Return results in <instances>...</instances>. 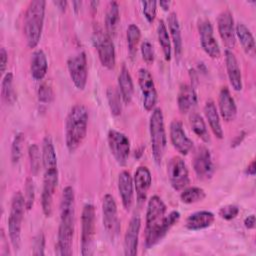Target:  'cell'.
I'll return each instance as SVG.
<instances>
[{"mask_svg":"<svg viewBox=\"0 0 256 256\" xmlns=\"http://www.w3.org/2000/svg\"><path fill=\"white\" fill-rule=\"evenodd\" d=\"M118 191L121 197L122 205L125 210H130L134 198V184L133 177L126 170L119 173L118 176Z\"/></svg>","mask_w":256,"mask_h":256,"instance_id":"obj_21","label":"cell"},{"mask_svg":"<svg viewBox=\"0 0 256 256\" xmlns=\"http://www.w3.org/2000/svg\"><path fill=\"white\" fill-rule=\"evenodd\" d=\"M149 133L154 162L157 165H161L167 146V137L164 116L160 108H154L152 110L149 120Z\"/></svg>","mask_w":256,"mask_h":256,"instance_id":"obj_5","label":"cell"},{"mask_svg":"<svg viewBox=\"0 0 256 256\" xmlns=\"http://www.w3.org/2000/svg\"><path fill=\"white\" fill-rule=\"evenodd\" d=\"M142 12L148 23H153L156 17L157 12V2L154 0L151 1H141Z\"/></svg>","mask_w":256,"mask_h":256,"instance_id":"obj_42","label":"cell"},{"mask_svg":"<svg viewBox=\"0 0 256 256\" xmlns=\"http://www.w3.org/2000/svg\"><path fill=\"white\" fill-rule=\"evenodd\" d=\"M167 174L172 188L176 191L183 190L190 182L188 168L180 156H173L169 160L167 165Z\"/></svg>","mask_w":256,"mask_h":256,"instance_id":"obj_11","label":"cell"},{"mask_svg":"<svg viewBox=\"0 0 256 256\" xmlns=\"http://www.w3.org/2000/svg\"><path fill=\"white\" fill-rule=\"evenodd\" d=\"M244 226L247 229H253L255 227V215L251 214L244 219Z\"/></svg>","mask_w":256,"mask_h":256,"instance_id":"obj_48","label":"cell"},{"mask_svg":"<svg viewBox=\"0 0 256 256\" xmlns=\"http://www.w3.org/2000/svg\"><path fill=\"white\" fill-rule=\"evenodd\" d=\"M138 84L143 97V107L147 111H152L157 103V91L153 77L146 68L139 69Z\"/></svg>","mask_w":256,"mask_h":256,"instance_id":"obj_15","label":"cell"},{"mask_svg":"<svg viewBox=\"0 0 256 256\" xmlns=\"http://www.w3.org/2000/svg\"><path fill=\"white\" fill-rule=\"evenodd\" d=\"M108 146L114 159L120 166L127 164L130 154V141L128 137L117 130L111 129L107 134Z\"/></svg>","mask_w":256,"mask_h":256,"instance_id":"obj_9","label":"cell"},{"mask_svg":"<svg viewBox=\"0 0 256 256\" xmlns=\"http://www.w3.org/2000/svg\"><path fill=\"white\" fill-rule=\"evenodd\" d=\"M167 23H168V29L171 36V42L173 44L175 56L177 58H180L183 51V41H182L180 23H179L177 14L175 12H170L167 18Z\"/></svg>","mask_w":256,"mask_h":256,"instance_id":"obj_27","label":"cell"},{"mask_svg":"<svg viewBox=\"0 0 256 256\" xmlns=\"http://www.w3.org/2000/svg\"><path fill=\"white\" fill-rule=\"evenodd\" d=\"M177 104L181 113H188L196 106L197 94L193 86L185 83L180 85L177 96Z\"/></svg>","mask_w":256,"mask_h":256,"instance_id":"obj_25","label":"cell"},{"mask_svg":"<svg viewBox=\"0 0 256 256\" xmlns=\"http://www.w3.org/2000/svg\"><path fill=\"white\" fill-rule=\"evenodd\" d=\"M88 118V110L82 104L74 105L68 112L65 122V143L70 153H74L85 139Z\"/></svg>","mask_w":256,"mask_h":256,"instance_id":"obj_3","label":"cell"},{"mask_svg":"<svg viewBox=\"0 0 256 256\" xmlns=\"http://www.w3.org/2000/svg\"><path fill=\"white\" fill-rule=\"evenodd\" d=\"M95 240V208L87 203L81 214V254L90 256L94 253Z\"/></svg>","mask_w":256,"mask_h":256,"instance_id":"obj_8","label":"cell"},{"mask_svg":"<svg viewBox=\"0 0 256 256\" xmlns=\"http://www.w3.org/2000/svg\"><path fill=\"white\" fill-rule=\"evenodd\" d=\"M215 220V216L212 212L207 210H201L190 214L187 219L185 226L191 231H198L210 227Z\"/></svg>","mask_w":256,"mask_h":256,"instance_id":"obj_24","label":"cell"},{"mask_svg":"<svg viewBox=\"0 0 256 256\" xmlns=\"http://www.w3.org/2000/svg\"><path fill=\"white\" fill-rule=\"evenodd\" d=\"M99 1H91L90 2V6H91V10L93 11V13H95L96 12V10H97V6L99 5Z\"/></svg>","mask_w":256,"mask_h":256,"instance_id":"obj_53","label":"cell"},{"mask_svg":"<svg viewBox=\"0 0 256 256\" xmlns=\"http://www.w3.org/2000/svg\"><path fill=\"white\" fill-rule=\"evenodd\" d=\"M190 125L193 130V132L204 142L209 143L210 142V135L207 129V126L205 124V121L203 120L202 116H200L197 113H192L190 116Z\"/></svg>","mask_w":256,"mask_h":256,"instance_id":"obj_34","label":"cell"},{"mask_svg":"<svg viewBox=\"0 0 256 256\" xmlns=\"http://www.w3.org/2000/svg\"><path fill=\"white\" fill-rule=\"evenodd\" d=\"M170 140L173 147L181 155H187L193 148V141L186 135L183 125L179 120H173L170 123Z\"/></svg>","mask_w":256,"mask_h":256,"instance_id":"obj_18","label":"cell"},{"mask_svg":"<svg viewBox=\"0 0 256 256\" xmlns=\"http://www.w3.org/2000/svg\"><path fill=\"white\" fill-rule=\"evenodd\" d=\"M217 27L219 35L227 49L231 50L234 48L236 44L235 26L233 15L229 10H224L219 14L217 18Z\"/></svg>","mask_w":256,"mask_h":256,"instance_id":"obj_17","label":"cell"},{"mask_svg":"<svg viewBox=\"0 0 256 256\" xmlns=\"http://www.w3.org/2000/svg\"><path fill=\"white\" fill-rule=\"evenodd\" d=\"M140 49H141V55H142L143 60L147 64H152L154 62V58H155L153 45L148 40H144L141 43Z\"/></svg>","mask_w":256,"mask_h":256,"instance_id":"obj_44","label":"cell"},{"mask_svg":"<svg viewBox=\"0 0 256 256\" xmlns=\"http://www.w3.org/2000/svg\"><path fill=\"white\" fill-rule=\"evenodd\" d=\"M193 168L199 179L208 180L212 178L215 168L208 148L204 146L198 147L193 159Z\"/></svg>","mask_w":256,"mask_h":256,"instance_id":"obj_16","label":"cell"},{"mask_svg":"<svg viewBox=\"0 0 256 256\" xmlns=\"http://www.w3.org/2000/svg\"><path fill=\"white\" fill-rule=\"evenodd\" d=\"M204 114L208 121V124L213 132V134L218 138H223V129L220 122V116L217 110V107L213 100H207L204 105Z\"/></svg>","mask_w":256,"mask_h":256,"instance_id":"obj_28","label":"cell"},{"mask_svg":"<svg viewBox=\"0 0 256 256\" xmlns=\"http://www.w3.org/2000/svg\"><path fill=\"white\" fill-rule=\"evenodd\" d=\"M166 211L167 207L159 196L153 195L150 197L146 209L144 240L146 249H151L159 243L174 224L179 221L180 213L178 211H171L168 215H166Z\"/></svg>","mask_w":256,"mask_h":256,"instance_id":"obj_1","label":"cell"},{"mask_svg":"<svg viewBox=\"0 0 256 256\" xmlns=\"http://www.w3.org/2000/svg\"><path fill=\"white\" fill-rule=\"evenodd\" d=\"M28 155L31 171L34 175H37L40 170V165L42 163V153H40V149L37 144H31L29 146Z\"/></svg>","mask_w":256,"mask_h":256,"instance_id":"obj_39","label":"cell"},{"mask_svg":"<svg viewBox=\"0 0 256 256\" xmlns=\"http://www.w3.org/2000/svg\"><path fill=\"white\" fill-rule=\"evenodd\" d=\"M53 4L62 12H64L66 10V7H67V4L68 2L66 0H56V1H53Z\"/></svg>","mask_w":256,"mask_h":256,"instance_id":"obj_51","label":"cell"},{"mask_svg":"<svg viewBox=\"0 0 256 256\" xmlns=\"http://www.w3.org/2000/svg\"><path fill=\"white\" fill-rule=\"evenodd\" d=\"M67 68L74 86L83 90L88 78V64L85 52H79L67 60Z\"/></svg>","mask_w":256,"mask_h":256,"instance_id":"obj_10","label":"cell"},{"mask_svg":"<svg viewBox=\"0 0 256 256\" xmlns=\"http://www.w3.org/2000/svg\"><path fill=\"white\" fill-rule=\"evenodd\" d=\"M103 226L107 234L114 238L120 231V222L118 219L117 205L114 197L111 194H106L102 201Z\"/></svg>","mask_w":256,"mask_h":256,"instance_id":"obj_14","label":"cell"},{"mask_svg":"<svg viewBox=\"0 0 256 256\" xmlns=\"http://www.w3.org/2000/svg\"><path fill=\"white\" fill-rule=\"evenodd\" d=\"M46 2L44 0H33L29 3L24 16V34L27 45L35 48L42 35Z\"/></svg>","mask_w":256,"mask_h":256,"instance_id":"obj_4","label":"cell"},{"mask_svg":"<svg viewBox=\"0 0 256 256\" xmlns=\"http://www.w3.org/2000/svg\"><path fill=\"white\" fill-rule=\"evenodd\" d=\"M42 165L44 170L57 167V156L53 141L50 136H46L42 143Z\"/></svg>","mask_w":256,"mask_h":256,"instance_id":"obj_32","label":"cell"},{"mask_svg":"<svg viewBox=\"0 0 256 256\" xmlns=\"http://www.w3.org/2000/svg\"><path fill=\"white\" fill-rule=\"evenodd\" d=\"M158 4L160 5V7H161V8H163V10L167 11V10L169 9V7H170L171 2H170V1H159V2H158Z\"/></svg>","mask_w":256,"mask_h":256,"instance_id":"obj_52","label":"cell"},{"mask_svg":"<svg viewBox=\"0 0 256 256\" xmlns=\"http://www.w3.org/2000/svg\"><path fill=\"white\" fill-rule=\"evenodd\" d=\"M224 55H225V66H226V71H227L230 85L235 91H241L243 86L242 75H241V69L239 67L237 58L234 55V53L228 49L225 50Z\"/></svg>","mask_w":256,"mask_h":256,"instance_id":"obj_22","label":"cell"},{"mask_svg":"<svg viewBox=\"0 0 256 256\" xmlns=\"http://www.w3.org/2000/svg\"><path fill=\"white\" fill-rule=\"evenodd\" d=\"M106 96L108 101V106L110 108L111 114L113 116H119L122 112V97L120 92L115 87H108L106 90Z\"/></svg>","mask_w":256,"mask_h":256,"instance_id":"obj_36","label":"cell"},{"mask_svg":"<svg viewBox=\"0 0 256 256\" xmlns=\"http://www.w3.org/2000/svg\"><path fill=\"white\" fill-rule=\"evenodd\" d=\"M25 209L26 206L24 195L20 191L15 192L12 197L10 214L8 219V235L10 242L15 250H18L20 248L21 227Z\"/></svg>","mask_w":256,"mask_h":256,"instance_id":"obj_6","label":"cell"},{"mask_svg":"<svg viewBox=\"0 0 256 256\" xmlns=\"http://www.w3.org/2000/svg\"><path fill=\"white\" fill-rule=\"evenodd\" d=\"M133 184L136 192V197L139 203H143L152 184V176L150 170L146 166H139L133 176Z\"/></svg>","mask_w":256,"mask_h":256,"instance_id":"obj_20","label":"cell"},{"mask_svg":"<svg viewBox=\"0 0 256 256\" xmlns=\"http://www.w3.org/2000/svg\"><path fill=\"white\" fill-rule=\"evenodd\" d=\"M126 37H127V45H128V52H129L130 58L134 59L137 53V45L141 38L140 28L134 23L130 24L127 28Z\"/></svg>","mask_w":256,"mask_h":256,"instance_id":"obj_35","label":"cell"},{"mask_svg":"<svg viewBox=\"0 0 256 256\" xmlns=\"http://www.w3.org/2000/svg\"><path fill=\"white\" fill-rule=\"evenodd\" d=\"M24 143V134L19 132L14 136L11 145V160L13 164H17L22 156V147Z\"/></svg>","mask_w":256,"mask_h":256,"instance_id":"obj_40","label":"cell"},{"mask_svg":"<svg viewBox=\"0 0 256 256\" xmlns=\"http://www.w3.org/2000/svg\"><path fill=\"white\" fill-rule=\"evenodd\" d=\"M245 135H246V133H245L244 131H242L239 135H237V136L233 139V141H232V143H231V146H232V147L238 146V145L243 141V139L245 138Z\"/></svg>","mask_w":256,"mask_h":256,"instance_id":"obj_50","label":"cell"},{"mask_svg":"<svg viewBox=\"0 0 256 256\" xmlns=\"http://www.w3.org/2000/svg\"><path fill=\"white\" fill-rule=\"evenodd\" d=\"M206 197L205 191L200 187L184 188L180 194V199L185 204H192L202 201Z\"/></svg>","mask_w":256,"mask_h":256,"instance_id":"obj_38","label":"cell"},{"mask_svg":"<svg viewBox=\"0 0 256 256\" xmlns=\"http://www.w3.org/2000/svg\"><path fill=\"white\" fill-rule=\"evenodd\" d=\"M75 224V193L71 186H66L60 201V223L55 245V254L60 256L72 255V244Z\"/></svg>","mask_w":256,"mask_h":256,"instance_id":"obj_2","label":"cell"},{"mask_svg":"<svg viewBox=\"0 0 256 256\" xmlns=\"http://www.w3.org/2000/svg\"><path fill=\"white\" fill-rule=\"evenodd\" d=\"M81 4H82L81 1H73V2H72V5L74 6V11H75V12H78V10H79Z\"/></svg>","mask_w":256,"mask_h":256,"instance_id":"obj_54","label":"cell"},{"mask_svg":"<svg viewBox=\"0 0 256 256\" xmlns=\"http://www.w3.org/2000/svg\"><path fill=\"white\" fill-rule=\"evenodd\" d=\"M92 41L97 50L101 64L107 69H114L116 64L115 46L112 37L100 26L96 25L92 34Z\"/></svg>","mask_w":256,"mask_h":256,"instance_id":"obj_7","label":"cell"},{"mask_svg":"<svg viewBox=\"0 0 256 256\" xmlns=\"http://www.w3.org/2000/svg\"><path fill=\"white\" fill-rule=\"evenodd\" d=\"M47 69H48V61L44 51L41 49L34 51L31 57V64H30V71H31L32 77L37 81L42 80L47 73Z\"/></svg>","mask_w":256,"mask_h":256,"instance_id":"obj_29","label":"cell"},{"mask_svg":"<svg viewBox=\"0 0 256 256\" xmlns=\"http://www.w3.org/2000/svg\"><path fill=\"white\" fill-rule=\"evenodd\" d=\"M140 227H141V218L138 214H135L130 219L126 233H125L124 255L135 256L137 254Z\"/></svg>","mask_w":256,"mask_h":256,"instance_id":"obj_19","label":"cell"},{"mask_svg":"<svg viewBox=\"0 0 256 256\" xmlns=\"http://www.w3.org/2000/svg\"><path fill=\"white\" fill-rule=\"evenodd\" d=\"M7 63H8V54H7L6 49L4 47H2L0 49V65H1V73L2 74H4L6 71Z\"/></svg>","mask_w":256,"mask_h":256,"instance_id":"obj_47","label":"cell"},{"mask_svg":"<svg viewBox=\"0 0 256 256\" xmlns=\"http://www.w3.org/2000/svg\"><path fill=\"white\" fill-rule=\"evenodd\" d=\"M198 32L200 35V43L205 53L213 59L221 56L220 46L214 37L213 26L209 19L203 18L198 22Z\"/></svg>","mask_w":256,"mask_h":256,"instance_id":"obj_13","label":"cell"},{"mask_svg":"<svg viewBox=\"0 0 256 256\" xmlns=\"http://www.w3.org/2000/svg\"><path fill=\"white\" fill-rule=\"evenodd\" d=\"M235 35L239 39L246 54L253 57L255 55V40L248 27L244 23L238 22L235 26Z\"/></svg>","mask_w":256,"mask_h":256,"instance_id":"obj_30","label":"cell"},{"mask_svg":"<svg viewBox=\"0 0 256 256\" xmlns=\"http://www.w3.org/2000/svg\"><path fill=\"white\" fill-rule=\"evenodd\" d=\"M33 255H44V248H45V236L42 232H39L33 240Z\"/></svg>","mask_w":256,"mask_h":256,"instance_id":"obj_46","label":"cell"},{"mask_svg":"<svg viewBox=\"0 0 256 256\" xmlns=\"http://www.w3.org/2000/svg\"><path fill=\"white\" fill-rule=\"evenodd\" d=\"M24 200L25 206L27 210H30L33 207L35 200V185L32 178L28 177L25 181V189H24Z\"/></svg>","mask_w":256,"mask_h":256,"instance_id":"obj_41","label":"cell"},{"mask_svg":"<svg viewBox=\"0 0 256 256\" xmlns=\"http://www.w3.org/2000/svg\"><path fill=\"white\" fill-rule=\"evenodd\" d=\"M1 96L5 103L13 104L16 100L15 92L13 89V74L8 72L4 75L1 83Z\"/></svg>","mask_w":256,"mask_h":256,"instance_id":"obj_37","label":"cell"},{"mask_svg":"<svg viewBox=\"0 0 256 256\" xmlns=\"http://www.w3.org/2000/svg\"><path fill=\"white\" fill-rule=\"evenodd\" d=\"M118 90L125 104H129L134 94V84L132 76L125 64L122 65L118 75Z\"/></svg>","mask_w":256,"mask_h":256,"instance_id":"obj_26","label":"cell"},{"mask_svg":"<svg viewBox=\"0 0 256 256\" xmlns=\"http://www.w3.org/2000/svg\"><path fill=\"white\" fill-rule=\"evenodd\" d=\"M218 105H219L220 115L226 122H231L236 118L237 106L234 98L231 96V93L228 87L226 86L222 87L219 92Z\"/></svg>","mask_w":256,"mask_h":256,"instance_id":"obj_23","label":"cell"},{"mask_svg":"<svg viewBox=\"0 0 256 256\" xmlns=\"http://www.w3.org/2000/svg\"><path fill=\"white\" fill-rule=\"evenodd\" d=\"M119 20H120L119 5L116 1H111L108 3L106 14H105V30L111 37H113L116 33Z\"/></svg>","mask_w":256,"mask_h":256,"instance_id":"obj_31","label":"cell"},{"mask_svg":"<svg viewBox=\"0 0 256 256\" xmlns=\"http://www.w3.org/2000/svg\"><path fill=\"white\" fill-rule=\"evenodd\" d=\"M239 213V207L234 204H229L220 208L218 214L224 220H232Z\"/></svg>","mask_w":256,"mask_h":256,"instance_id":"obj_45","label":"cell"},{"mask_svg":"<svg viewBox=\"0 0 256 256\" xmlns=\"http://www.w3.org/2000/svg\"><path fill=\"white\" fill-rule=\"evenodd\" d=\"M38 100L41 103H50L54 100V91L48 83H42L37 92Z\"/></svg>","mask_w":256,"mask_h":256,"instance_id":"obj_43","label":"cell"},{"mask_svg":"<svg viewBox=\"0 0 256 256\" xmlns=\"http://www.w3.org/2000/svg\"><path fill=\"white\" fill-rule=\"evenodd\" d=\"M58 184V168H49L44 170L43 188L41 194L42 211L46 217L52 215L53 196Z\"/></svg>","mask_w":256,"mask_h":256,"instance_id":"obj_12","label":"cell"},{"mask_svg":"<svg viewBox=\"0 0 256 256\" xmlns=\"http://www.w3.org/2000/svg\"><path fill=\"white\" fill-rule=\"evenodd\" d=\"M157 38H158V42L162 48L165 60L170 61L171 60V40L169 37V32H168L167 26L163 20L158 21Z\"/></svg>","mask_w":256,"mask_h":256,"instance_id":"obj_33","label":"cell"},{"mask_svg":"<svg viewBox=\"0 0 256 256\" xmlns=\"http://www.w3.org/2000/svg\"><path fill=\"white\" fill-rule=\"evenodd\" d=\"M245 173L249 176H254L256 173V168H255V160H252L248 166L245 169Z\"/></svg>","mask_w":256,"mask_h":256,"instance_id":"obj_49","label":"cell"}]
</instances>
